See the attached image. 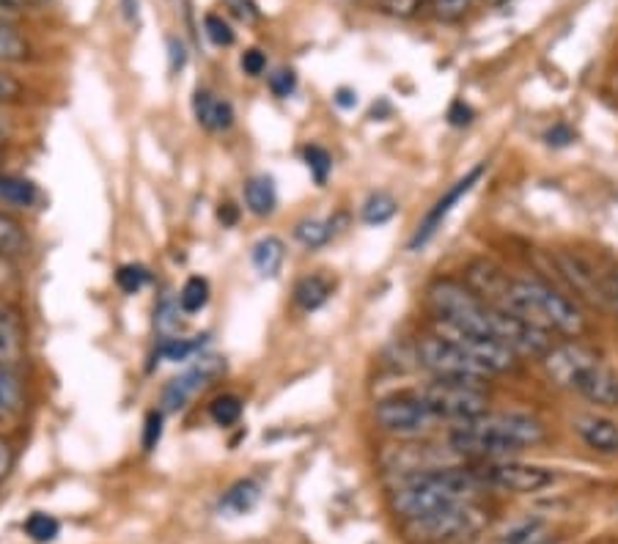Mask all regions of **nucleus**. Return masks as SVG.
<instances>
[{"label":"nucleus","instance_id":"1","mask_svg":"<svg viewBox=\"0 0 618 544\" xmlns=\"http://www.w3.org/2000/svg\"><path fill=\"white\" fill-rule=\"evenodd\" d=\"M547 437L541 421L525 412H484L470 421L453 423L451 448L470 459H506L508 454L533 448Z\"/></svg>","mask_w":618,"mask_h":544},{"label":"nucleus","instance_id":"2","mask_svg":"<svg viewBox=\"0 0 618 544\" xmlns=\"http://www.w3.org/2000/svg\"><path fill=\"white\" fill-rule=\"evenodd\" d=\"M484 487L479 473L470 467H429V470H413L393 489L391 503L402 520L418 522L437 511L457 506L462 500H473L475 492Z\"/></svg>","mask_w":618,"mask_h":544},{"label":"nucleus","instance_id":"3","mask_svg":"<svg viewBox=\"0 0 618 544\" xmlns=\"http://www.w3.org/2000/svg\"><path fill=\"white\" fill-rule=\"evenodd\" d=\"M508 311L519 313L547 333L555 330V333L572 335V338H580L585 333V317L577 311V306L539 278H512Z\"/></svg>","mask_w":618,"mask_h":544},{"label":"nucleus","instance_id":"4","mask_svg":"<svg viewBox=\"0 0 618 544\" xmlns=\"http://www.w3.org/2000/svg\"><path fill=\"white\" fill-rule=\"evenodd\" d=\"M426 302H429V311L435 313L437 324L468 330V333L495 335L492 306H486L464 280L437 278L426 291Z\"/></svg>","mask_w":618,"mask_h":544},{"label":"nucleus","instance_id":"5","mask_svg":"<svg viewBox=\"0 0 618 544\" xmlns=\"http://www.w3.org/2000/svg\"><path fill=\"white\" fill-rule=\"evenodd\" d=\"M424 404L429 407L435 418L462 423L470 418H479L490 412V396L484 382H470V379H431L429 385L418 390Z\"/></svg>","mask_w":618,"mask_h":544},{"label":"nucleus","instance_id":"6","mask_svg":"<svg viewBox=\"0 0 618 544\" xmlns=\"http://www.w3.org/2000/svg\"><path fill=\"white\" fill-rule=\"evenodd\" d=\"M418 360L426 371L437 379H470V382H484L490 377V368L481 366L470 352H464L457 341L446 338L440 333H429L418 341Z\"/></svg>","mask_w":618,"mask_h":544},{"label":"nucleus","instance_id":"7","mask_svg":"<svg viewBox=\"0 0 618 544\" xmlns=\"http://www.w3.org/2000/svg\"><path fill=\"white\" fill-rule=\"evenodd\" d=\"M486 520H490V511L473 498L462 500L457 506H448V509L437 511V514L426 517V520L407 522V525L415 536L426 539V542H451V539L479 533L486 525Z\"/></svg>","mask_w":618,"mask_h":544},{"label":"nucleus","instance_id":"8","mask_svg":"<svg viewBox=\"0 0 618 544\" xmlns=\"http://www.w3.org/2000/svg\"><path fill=\"white\" fill-rule=\"evenodd\" d=\"M479 473L484 487L503 489V492H517L530 495L541 492L550 484H555V470L541 465H530V462H514V459H486L479 467H473Z\"/></svg>","mask_w":618,"mask_h":544},{"label":"nucleus","instance_id":"9","mask_svg":"<svg viewBox=\"0 0 618 544\" xmlns=\"http://www.w3.org/2000/svg\"><path fill=\"white\" fill-rule=\"evenodd\" d=\"M374 421L382 432L396 437H418L431 426L435 415L424 404L420 393H391L377 401Z\"/></svg>","mask_w":618,"mask_h":544},{"label":"nucleus","instance_id":"10","mask_svg":"<svg viewBox=\"0 0 618 544\" xmlns=\"http://www.w3.org/2000/svg\"><path fill=\"white\" fill-rule=\"evenodd\" d=\"M226 371V360L217 355H204L182 371L179 377H173L171 382L162 388L160 396V410L162 412H179L188 407V401L193 399L199 390H204L206 385H212V379H217L221 374Z\"/></svg>","mask_w":618,"mask_h":544},{"label":"nucleus","instance_id":"11","mask_svg":"<svg viewBox=\"0 0 618 544\" xmlns=\"http://www.w3.org/2000/svg\"><path fill=\"white\" fill-rule=\"evenodd\" d=\"M481 174H484V165H475V168H470L468 174L462 176L459 181H453L451 187L446 190V196H440L435 201V207L429 209V212L424 214V220L418 223V229H415V234L409 236V251H420L424 245H429L431 236L437 234V231L442 229V223H446V218L451 214V209L457 207L459 201H462L464 196H468L470 190L475 187V181L481 179Z\"/></svg>","mask_w":618,"mask_h":544},{"label":"nucleus","instance_id":"12","mask_svg":"<svg viewBox=\"0 0 618 544\" xmlns=\"http://www.w3.org/2000/svg\"><path fill=\"white\" fill-rule=\"evenodd\" d=\"M594 363H599V355L574 338L566 341V344H552L541 357L547 377L561 385V388H574L580 374L594 366Z\"/></svg>","mask_w":618,"mask_h":544},{"label":"nucleus","instance_id":"13","mask_svg":"<svg viewBox=\"0 0 618 544\" xmlns=\"http://www.w3.org/2000/svg\"><path fill=\"white\" fill-rule=\"evenodd\" d=\"M577 437L599 456H618V423L599 412H580L572 418Z\"/></svg>","mask_w":618,"mask_h":544},{"label":"nucleus","instance_id":"14","mask_svg":"<svg viewBox=\"0 0 618 544\" xmlns=\"http://www.w3.org/2000/svg\"><path fill=\"white\" fill-rule=\"evenodd\" d=\"M572 390H577L583 399H588L596 407H610V410L618 407V374L602 360L585 368Z\"/></svg>","mask_w":618,"mask_h":544},{"label":"nucleus","instance_id":"15","mask_svg":"<svg viewBox=\"0 0 618 544\" xmlns=\"http://www.w3.org/2000/svg\"><path fill=\"white\" fill-rule=\"evenodd\" d=\"M193 113L206 130H228L234 124V108L228 99L215 97L206 88H199L193 97Z\"/></svg>","mask_w":618,"mask_h":544},{"label":"nucleus","instance_id":"16","mask_svg":"<svg viewBox=\"0 0 618 544\" xmlns=\"http://www.w3.org/2000/svg\"><path fill=\"white\" fill-rule=\"evenodd\" d=\"M25 360V335L14 317L0 313V366L18 368Z\"/></svg>","mask_w":618,"mask_h":544},{"label":"nucleus","instance_id":"17","mask_svg":"<svg viewBox=\"0 0 618 544\" xmlns=\"http://www.w3.org/2000/svg\"><path fill=\"white\" fill-rule=\"evenodd\" d=\"M259 500H261L259 481H254V478H239V481L232 484V487L226 489V495L221 498V514L228 517L248 514V511L256 509Z\"/></svg>","mask_w":618,"mask_h":544},{"label":"nucleus","instance_id":"18","mask_svg":"<svg viewBox=\"0 0 618 544\" xmlns=\"http://www.w3.org/2000/svg\"><path fill=\"white\" fill-rule=\"evenodd\" d=\"M333 295V280L325 275H305L294 284V306L300 311H316V308L325 306Z\"/></svg>","mask_w":618,"mask_h":544},{"label":"nucleus","instance_id":"19","mask_svg":"<svg viewBox=\"0 0 618 544\" xmlns=\"http://www.w3.org/2000/svg\"><path fill=\"white\" fill-rule=\"evenodd\" d=\"M283 258H286V245L278 236H265L256 242L254 253H250V262L261 278H276L283 267Z\"/></svg>","mask_w":618,"mask_h":544},{"label":"nucleus","instance_id":"20","mask_svg":"<svg viewBox=\"0 0 618 544\" xmlns=\"http://www.w3.org/2000/svg\"><path fill=\"white\" fill-rule=\"evenodd\" d=\"M245 203L254 214L265 218V214H272L278 203V190H276V179L272 176H254V179L245 181Z\"/></svg>","mask_w":618,"mask_h":544},{"label":"nucleus","instance_id":"21","mask_svg":"<svg viewBox=\"0 0 618 544\" xmlns=\"http://www.w3.org/2000/svg\"><path fill=\"white\" fill-rule=\"evenodd\" d=\"M31 58V44L12 22L0 16V64H20Z\"/></svg>","mask_w":618,"mask_h":544},{"label":"nucleus","instance_id":"22","mask_svg":"<svg viewBox=\"0 0 618 544\" xmlns=\"http://www.w3.org/2000/svg\"><path fill=\"white\" fill-rule=\"evenodd\" d=\"M36 198H40V190H36L34 181L20 179V176L0 174V201L12 203V207L18 209H29L34 207Z\"/></svg>","mask_w":618,"mask_h":544},{"label":"nucleus","instance_id":"23","mask_svg":"<svg viewBox=\"0 0 618 544\" xmlns=\"http://www.w3.org/2000/svg\"><path fill=\"white\" fill-rule=\"evenodd\" d=\"M333 234H336V223H333V220L305 218L294 225V240L308 247V251L327 245V242L333 240Z\"/></svg>","mask_w":618,"mask_h":544},{"label":"nucleus","instance_id":"24","mask_svg":"<svg viewBox=\"0 0 618 544\" xmlns=\"http://www.w3.org/2000/svg\"><path fill=\"white\" fill-rule=\"evenodd\" d=\"M29 251V234L12 214L0 212V256L14 258Z\"/></svg>","mask_w":618,"mask_h":544},{"label":"nucleus","instance_id":"25","mask_svg":"<svg viewBox=\"0 0 618 544\" xmlns=\"http://www.w3.org/2000/svg\"><path fill=\"white\" fill-rule=\"evenodd\" d=\"M396 212H398L396 198L385 190H377L366 198L360 218H363V223H369V225H382V223H387V220H391Z\"/></svg>","mask_w":618,"mask_h":544},{"label":"nucleus","instance_id":"26","mask_svg":"<svg viewBox=\"0 0 618 544\" xmlns=\"http://www.w3.org/2000/svg\"><path fill=\"white\" fill-rule=\"evenodd\" d=\"M177 302L182 308V313H199L210 302V284L204 278H199V275H193V278L184 280Z\"/></svg>","mask_w":618,"mask_h":544},{"label":"nucleus","instance_id":"27","mask_svg":"<svg viewBox=\"0 0 618 544\" xmlns=\"http://www.w3.org/2000/svg\"><path fill=\"white\" fill-rule=\"evenodd\" d=\"M23 410V388L12 368L0 366V415H14Z\"/></svg>","mask_w":618,"mask_h":544},{"label":"nucleus","instance_id":"28","mask_svg":"<svg viewBox=\"0 0 618 544\" xmlns=\"http://www.w3.org/2000/svg\"><path fill=\"white\" fill-rule=\"evenodd\" d=\"M210 415L217 426H234L243 418V399L237 393L217 396L210 404Z\"/></svg>","mask_w":618,"mask_h":544},{"label":"nucleus","instance_id":"29","mask_svg":"<svg viewBox=\"0 0 618 544\" xmlns=\"http://www.w3.org/2000/svg\"><path fill=\"white\" fill-rule=\"evenodd\" d=\"M204 344L206 335H195V338H179V335L177 338H162L157 355L166 357V360H188V357H193Z\"/></svg>","mask_w":618,"mask_h":544},{"label":"nucleus","instance_id":"30","mask_svg":"<svg viewBox=\"0 0 618 544\" xmlns=\"http://www.w3.org/2000/svg\"><path fill=\"white\" fill-rule=\"evenodd\" d=\"M58 531H61V522L53 514H45V511H34V514L25 520V533H29L36 544L53 542V539L58 536Z\"/></svg>","mask_w":618,"mask_h":544},{"label":"nucleus","instance_id":"31","mask_svg":"<svg viewBox=\"0 0 618 544\" xmlns=\"http://www.w3.org/2000/svg\"><path fill=\"white\" fill-rule=\"evenodd\" d=\"M303 157H305V165H308L311 176L316 179V185H325L327 176H330V170H333L330 152L322 146H316V143H311V146H305Z\"/></svg>","mask_w":618,"mask_h":544},{"label":"nucleus","instance_id":"32","mask_svg":"<svg viewBox=\"0 0 618 544\" xmlns=\"http://www.w3.org/2000/svg\"><path fill=\"white\" fill-rule=\"evenodd\" d=\"M149 269L144 267V264H124V267H119L116 273V284L122 286L127 295H135V291L144 289L146 284H149Z\"/></svg>","mask_w":618,"mask_h":544},{"label":"nucleus","instance_id":"33","mask_svg":"<svg viewBox=\"0 0 618 544\" xmlns=\"http://www.w3.org/2000/svg\"><path fill=\"white\" fill-rule=\"evenodd\" d=\"M424 3H426V9L437 16V20L453 22V20H462V16L468 14L473 0H424Z\"/></svg>","mask_w":618,"mask_h":544},{"label":"nucleus","instance_id":"34","mask_svg":"<svg viewBox=\"0 0 618 544\" xmlns=\"http://www.w3.org/2000/svg\"><path fill=\"white\" fill-rule=\"evenodd\" d=\"M204 31L206 36H210L212 44H217V47H232L234 44V31L232 25H228L226 20H223L221 14H206L204 16Z\"/></svg>","mask_w":618,"mask_h":544},{"label":"nucleus","instance_id":"35","mask_svg":"<svg viewBox=\"0 0 618 544\" xmlns=\"http://www.w3.org/2000/svg\"><path fill=\"white\" fill-rule=\"evenodd\" d=\"M294 88H297V75H294V69H289V66H281V69H276L270 75V91L276 93V97H292Z\"/></svg>","mask_w":618,"mask_h":544},{"label":"nucleus","instance_id":"36","mask_svg":"<svg viewBox=\"0 0 618 544\" xmlns=\"http://www.w3.org/2000/svg\"><path fill=\"white\" fill-rule=\"evenodd\" d=\"M223 5H226L237 20H243L245 25H256V22L261 20V9L256 0H223Z\"/></svg>","mask_w":618,"mask_h":544},{"label":"nucleus","instance_id":"37","mask_svg":"<svg viewBox=\"0 0 618 544\" xmlns=\"http://www.w3.org/2000/svg\"><path fill=\"white\" fill-rule=\"evenodd\" d=\"M23 82H20L12 71L0 69V104L18 102V99H23Z\"/></svg>","mask_w":618,"mask_h":544},{"label":"nucleus","instance_id":"38","mask_svg":"<svg viewBox=\"0 0 618 544\" xmlns=\"http://www.w3.org/2000/svg\"><path fill=\"white\" fill-rule=\"evenodd\" d=\"M162 437V410H151L146 415V429H144V448L155 451L157 443Z\"/></svg>","mask_w":618,"mask_h":544},{"label":"nucleus","instance_id":"39","mask_svg":"<svg viewBox=\"0 0 618 544\" xmlns=\"http://www.w3.org/2000/svg\"><path fill=\"white\" fill-rule=\"evenodd\" d=\"M239 64H243L245 75L259 77V75H265V69H267V55L261 53V49L250 47V49H245L243 58H239Z\"/></svg>","mask_w":618,"mask_h":544},{"label":"nucleus","instance_id":"40","mask_svg":"<svg viewBox=\"0 0 618 544\" xmlns=\"http://www.w3.org/2000/svg\"><path fill=\"white\" fill-rule=\"evenodd\" d=\"M380 3L382 11H387V14L393 16H413L415 9H418L424 0H377Z\"/></svg>","mask_w":618,"mask_h":544},{"label":"nucleus","instance_id":"41","mask_svg":"<svg viewBox=\"0 0 618 544\" xmlns=\"http://www.w3.org/2000/svg\"><path fill=\"white\" fill-rule=\"evenodd\" d=\"M544 137H547V143H550V146H566V143L572 141L574 135L566 124H555L550 132H547Z\"/></svg>","mask_w":618,"mask_h":544},{"label":"nucleus","instance_id":"42","mask_svg":"<svg viewBox=\"0 0 618 544\" xmlns=\"http://www.w3.org/2000/svg\"><path fill=\"white\" fill-rule=\"evenodd\" d=\"M168 49H171V69L179 71L188 64V53H184V44L179 38H168Z\"/></svg>","mask_w":618,"mask_h":544},{"label":"nucleus","instance_id":"43","mask_svg":"<svg viewBox=\"0 0 618 544\" xmlns=\"http://www.w3.org/2000/svg\"><path fill=\"white\" fill-rule=\"evenodd\" d=\"M14 465V454L12 448H9V443L3 437H0V478H7L9 470H12Z\"/></svg>","mask_w":618,"mask_h":544},{"label":"nucleus","instance_id":"44","mask_svg":"<svg viewBox=\"0 0 618 544\" xmlns=\"http://www.w3.org/2000/svg\"><path fill=\"white\" fill-rule=\"evenodd\" d=\"M470 115H473V113H470L468 104H464V102H453L451 104V113H448V119H451V124L462 126V124H470Z\"/></svg>","mask_w":618,"mask_h":544},{"label":"nucleus","instance_id":"45","mask_svg":"<svg viewBox=\"0 0 618 544\" xmlns=\"http://www.w3.org/2000/svg\"><path fill=\"white\" fill-rule=\"evenodd\" d=\"M47 3V0H0V9L3 11H25L34 9V5Z\"/></svg>","mask_w":618,"mask_h":544},{"label":"nucleus","instance_id":"46","mask_svg":"<svg viewBox=\"0 0 618 544\" xmlns=\"http://www.w3.org/2000/svg\"><path fill=\"white\" fill-rule=\"evenodd\" d=\"M605 300L610 302V306L616 308V311H618V269H616V273L610 275V278H607V286H605Z\"/></svg>","mask_w":618,"mask_h":544},{"label":"nucleus","instance_id":"47","mask_svg":"<svg viewBox=\"0 0 618 544\" xmlns=\"http://www.w3.org/2000/svg\"><path fill=\"white\" fill-rule=\"evenodd\" d=\"M217 218L223 220V223H237V209H234V203H223V209L217 212Z\"/></svg>","mask_w":618,"mask_h":544},{"label":"nucleus","instance_id":"48","mask_svg":"<svg viewBox=\"0 0 618 544\" xmlns=\"http://www.w3.org/2000/svg\"><path fill=\"white\" fill-rule=\"evenodd\" d=\"M336 102L341 104V108H352V104L358 102V97H355L352 91H347V88H341V91L336 93Z\"/></svg>","mask_w":618,"mask_h":544},{"label":"nucleus","instance_id":"49","mask_svg":"<svg viewBox=\"0 0 618 544\" xmlns=\"http://www.w3.org/2000/svg\"><path fill=\"white\" fill-rule=\"evenodd\" d=\"M486 3H492V5H503V3H508V0H486Z\"/></svg>","mask_w":618,"mask_h":544}]
</instances>
